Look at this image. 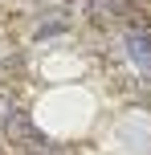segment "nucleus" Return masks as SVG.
Instances as JSON below:
<instances>
[{
    "mask_svg": "<svg viewBox=\"0 0 151 155\" xmlns=\"http://www.w3.org/2000/svg\"><path fill=\"white\" fill-rule=\"evenodd\" d=\"M0 131H4L8 143H16V147H29V151H41L45 147V135H41V127H33L25 114H8L4 123H0Z\"/></svg>",
    "mask_w": 151,
    "mask_h": 155,
    "instance_id": "nucleus-1",
    "label": "nucleus"
},
{
    "mask_svg": "<svg viewBox=\"0 0 151 155\" xmlns=\"http://www.w3.org/2000/svg\"><path fill=\"white\" fill-rule=\"evenodd\" d=\"M127 53L135 61V70L151 78V29H131L127 33Z\"/></svg>",
    "mask_w": 151,
    "mask_h": 155,
    "instance_id": "nucleus-2",
    "label": "nucleus"
},
{
    "mask_svg": "<svg viewBox=\"0 0 151 155\" xmlns=\"http://www.w3.org/2000/svg\"><path fill=\"white\" fill-rule=\"evenodd\" d=\"M131 16H135L131 0H94V21L114 25V21H131Z\"/></svg>",
    "mask_w": 151,
    "mask_h": 155,
    "instance_id": "nucleus-3",
    "label": "nucleus"
},
{
    "mask_svg": "<svg viewBox=\"0 0 151 155\" xmlns=\"http://www.w3.org/2000/svg\"><path fill=\"white\" fill-rule=\"evenodd\" d=\"M8 114H16V110H12V90H8V86H0V123H4Z\"/></svg>",
    "mask_w": 151,
    "mask_h": 155,
    "instance_id": "nucleus-4",
    "label": "nucleus"
},
{
    "mask_svg": "<svg viewBox=\"0 0 151 155\" xmlns=\"http://www.w3.org/2000/svg\"><path fill=\"white\" fill-rule=\"evenodd\" d=\"M57 33H65V25H61V21H49V25L37 29V37H57Z\"/></svg>",
    "mask_w": 151,
    "mask_h": 155,
    "instance_id": "nucleus-5",
    "label": "nucleus"
}]
</instances>
